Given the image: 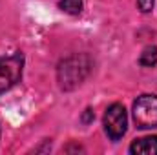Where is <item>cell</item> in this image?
I'll use <instances>...</instances> for the list:
<instances>
[{
  "label": "cell",
  "instance_id": "cell-3",
  "mask_svg": "<svg viewBox=\"0 0 157 155\" xmlns=\"http://www.w3.org/2000/svg\"><path fill=\"white\" fill-rule=\"evenodd\" d=\"M133 120L139 130L157 128V95H141L133 102Z\"/></svg>",
  "mask_w": 157,
  "mask_h": 155
},
{
  "label": "cell",
  "instance_id": "cell-4",
  "mask_svg": "<svg viewBox=\"0 0 157 155\" xmlns=\"http://www.w3.org/2000/svg\"><path fill=\"white\" fill-rule=\"evenodd\" d=\"M126 128H128V115H126L124 106L119 104V102L112 104L104 113V131H106V135L112 141H119V139L124 137Z\"/></svg>",
  "mask_w": 157,
  "mask_h": 155
},
{
  "label": "cell",
  "instance_id": "cell-9",
  "mask_svg": "<svg viewBox=\"0 0 157 155\" xmlns=\"http://www.w3.org/2000/svg\"><path fill=\"white\" fill-rule=\"evenodd\" d=\"M93 117H95V115H93V112L88 108V110H86V113L82 115V122H84V124H90V122L93 120Z\"/></svg>",
  "mask_w": 157,
  "mask_h": 155
},
{
  "label": "cell",
  "instance_id": "cell-7",
  "mask_svg": "<svg viewBox=\"0 0 157 155\" xmlns=\"http://www.w3.org/2000/svg\"><path fill=\"white\" fill-rule=\"evenodd\" d=\"M59 7L68 15H78L82 11V0H59Z\"/></svg>",
  "mask_w": 157,
  "mask_h": 155
},
{
  "label": "cell",
  "instance_id": "cell-8",
  "mask_svg": "<svg viewBox=\"0 0 157 155\" xmlns=\"http://www.w3.org/2000/svg\"><path fill=\"white\" fill-rule=\"evenodd\" d=\"M137 6L141 13H150L154 9V0H137Z\"/></svg>",
  "mask_w": 157,
  "mask_h": 155
},
{
  "label": "cell",
  "instance_id": "cell-6",
  "mask_svg": "<svg viewBox=\"0 0 157 155\" xmlns=\"http://www.w3.org/2000/svg\"><path fill=\"white\" fill-rule=\"evenodd\" d=\"M139 64L144 68H154L157 64V47L155 46H148L143 49L141 57H139Z\"/></svg>",
  "mask_w": 157,
  "mask_h": 155
},
{
  "label": "cell",
  "instance_id": "cell-1",
  "mask_svg": "<svg viewBox=\"0 0 157 155\" xmlns=\"http://www.w3.org/2000/svg\"><path fill=\"white\" fill-rule=\"evenodd\" d=\"M90 70V62L86 57H71L66 59L64 62H60L59 66V82L62 89H73L78 86L84 77L88 75Z\"/></svg>",
  "mask_w": 157,
  "mask_h": 155
},
{
  "label": "cell",
  "instance_id": "cell-2",
  "mask_svg": "<svg viewBox=\"0 0 157 155\" xmlns=\"http://www.w3.org/2000/svg\"><path fill=\"white\" fill-rule=\"evenodd\" d=\"M22 68H24V55L20 51L0 57V95L9 91L17 82H20Z\"/></svg>",
  "mask_w": 157,
  "mask_h": 155
},
{
  "label": "cell",
  "instance_id": "cell-5",
  "mask_svg": "<svg viewBox=\"0 0 157 155\" xmlns=\"http://www.w3.org/2000/svg\"><path fill=\"white\" fill-rule=\"evenodd\" d=\"M130 153L133 155H157V135L135 139L130 146Z\"/></svg>",
  "mask_w": 157,
  "mask_h": 155
}]
</instances>
